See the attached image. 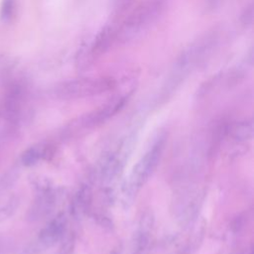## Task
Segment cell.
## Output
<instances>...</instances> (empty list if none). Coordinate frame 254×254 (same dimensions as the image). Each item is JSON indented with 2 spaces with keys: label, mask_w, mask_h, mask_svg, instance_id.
<instances>
[{
  "label": "cell",
  "mask_w": 254,
  "mask_h": 254,
  "mask_svg": "<svg viewBox=\"0 0 254 254\" xmlns=\"http://www.w3.org/2000/svg\"><path fill=\"white\" fill-rule=\"evenodd\" d=\"M217 41V35L210 33L192 43L178 59L176 63L177 71L186 73L202 64L216 47Z\"/></svg>",
  "instance_id": "cell-3"
},
{
  "label": "cell",
  "mask_w": 254,
  "mask_h": 254,
  "mask_svg": "<svg viewBox=\"0 0 254 254\" xmlns=\"http://www.w3.org/2000/svg\"><path fill=\"white\" fill-rule=\"evenodd\" d=\"M116 39V31L110 27H104L96 36L93 45L91 47V55L92 57H98L104 54L112 44L113 40Z\"/></svg>",
  "instance_id": "cell-6"
},
{
  "label": "cell",
  "mask_w": 254,
  "mask_h": 254,
  "mask_svg": "<svg viewBox=\"0 0 254 254\" xmlns=\"http://www.w3.org/2000/svg\"><path fill=\"white\" fill-rule=\"evenodd\" d=\"M110 254H120V252H118L117 250H114V251H112V253H110Z\"/></svg>",
  "instance_id": "cell-15"
},
{
  "label": "cell",
  "mask_w": 254,
  "mask_h": 254,
  "mask_svg": "<svg viewBox=\"0 0 254 254\" xmlns=\"http://www.w3.org/2000/svg\"><path fill=\"white\" fill-rule=\"evenodd\" d=\"M51 154L49 146H37L27 149L21 157V162L24 166L30 167L36 165L41 159H47Z\"/></svg>",
  "instance_id": "cell-8"
},
{
  "label": "cell",
  "mask_w": 254,
  "mask_h": 254,
  "mask_svg": "<svg viewBox=\"0 0 254 254\" xmlns=\"http://www.w3.org/2000/svg\"><path fill=\"white\" fill-rule=\"evenodd\" d=\"M163 141H158L152 147V149H150L149 152L144 156V158L139 162V164L137 165L136 169H134L133 172V178L131 181L133 188H139L142 185V183H144L155 170L160 160L163 151Z\"/></svg>",
  "instance_id": "cell-4"
},
{
  "label": "cell",
  "mask_w": 254,
  "mask_h": 254,
  "mask_svg": "<svg viewBox=\"0 0 254 254\" xmlns=\"http://www.w3.org/2000/svg\"><path fill=\"white\" fill-rule=\"evenodd\" d=\"M90 201V191L87 188H82L78 192L76 193V196L73 201V211L74 212H81L85 209L87 204Z\"/></svg>",
  "instance_id": "cell-10"
},
{
  "label": "cell",
  "mask_w": 254,
  "mask_h": 254,
  "mask_svg": "<svg viewBox=\"0 0 254 254\" xmlns=\"http://www.w3.org/2000/svg\"><path fill=\"white\" fill-rule=\"evenodd\" d=\"M251 134H252V125L247 122L238 123L233 129V135L237 140L238 139L245 140L248 137H250Z\"/></svg>",
  "instance_id": "cell-12"
},
{
  "label": "cell",
  "mask_w": 254,
  "mask_h": 254,
  "mask_svg": "<svg viewBox=\"0 0 254 254\" xmlns=\"http://www.w3.org/2000/svg\"><path fill=\"white\" fill-rule=\"evenodd\" d=\"M19 200L16 196L11 197L4 205L0 207V222L8 219L17 209Z\"/></svg>",
  "instance_id": "cell-11"
},
{
  "label": "cell",
  "mask_w": 254,
  "mask_h": 254,
  "mask_svg": "<svg viewBox=\"0 0 254 254\" xmlns=\"http://www.w3.org/2000/svg\"><path fill=\"white\" fill-rule=\"evenodd\" d=\"M253 6L252 4H250L249 6H247V8L244 9L242 15H241V22L243 25L245 26H249L252 24L253 22Z\"/></svg>",
  "instance_id": "cell-14"
},
{
  "label": "cell",
  "mask_w": 254,
  "mask_h": 254,
  "mask_svg": "<svg viewBox=\"0 0 254 254\" xmlns=\"http://www.w3.org/2000/svg\"><path fill=\"white\" fill-rule=\"evenodd\" d=\"M150 242V231L146 226H141L136 234V240L134 242L133 254H145Z\"/></svg>",
  "instance_id": "cell-9"
},
{
  "label": "cell",
  "mask_w": 254,
  "mask_h": 254,
  "mask_svg": "<svg viewBox=\"0 0 254 254\" xmlns=\"http://www.w3.org/2000/svg\"><path fill=\"white\" fill-rule=\"evenodd\" d=\"M14 0H3L1 6V18L3 21H8L14 14Z\"/></svg>",
  "instance_id": "cell-13"
},
{
  "label": "cell",
  "mask_w": 254,
  "mask_h": 254,
  "mask_svg": "<svg viewBox=\"0 0 254 254\" xmlns=\"http://www.w3.org/2000/svg\"><path fill=\"white\" fill-rule=\"evenodd\" d=\"M66 224V219L64 214H59L51 220L40 232L39 244L44 247H49L57 242L63 235Z\"/></svg>",
  "instance_id": "cell-5"
},
{
  "label": "cell",
  "mask_w": 254,
  "mask_h": 254,
  "mask_svg": "<svg viewBox=\"0 0 254 254\" xmlns=\"http://www.w3.org/2000/svg\"><path fill=\"white\" fill-rule=\"evenodd\" d=\"M115 80L111 77L76 78L61 82L55 87V94L62 99H74L99 94L112 89Z\"/></svg>",
  "instance_id": "cell-2"
},
{
  "label": "cell",
  "mask_w": 254,
  "mask_h": 254,
  "mask_svg": "<svg viewBox=\"0 0 254 254\" xmlns=\"http://www.w3.org/2000/svg\"><path fill=\"white\" fill-rule=\"evenodd\" d=\"M124 101H125L124 98H121V97L110 101L109 103H107L105 106H103L99 110L95 111L92 114H89L86 117V122L88 121V124L89 123L90 124H97V123H101V122L105 121L110 116L115 114L123 106Z\"/></svg>",
  "instance_id": "cell-7"
},
{
  "label": "cell",
  "mask_w": 254,
  "mask_h": 254,
  "mask_svg": "<svg viewBox=\"0 0 254 254\" xmlns=\"http://www.w3.org/2000/svg\"><path fill=\"white\" fill-rule=\"evenodd\" d=\"M166 2V0H145L139 4L116 31V39L128 43L140 38L161 17Z\"/></svg>",
  "instance_id": "cell-1"
}]
</instances>
